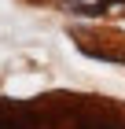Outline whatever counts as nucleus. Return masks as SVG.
Wrapping results in <instances>:
<instances>
[{"instance_id": "1", "label": "nucleus", "mask_w": 125, "mask_h": 129, "mask_svg": "<svg viewBox=\"0 0 125 129\" xmlns=\"http://www.w3.org/2000/svg\"><path fill=\"white\" fill-rule=\"evenodd\" d=\"M29 122V111L11 103V100H0V129H26Z\"/></svg>"}]
</instances>
